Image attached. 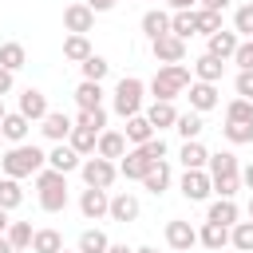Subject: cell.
Instances as JSON below:
<instances>
[{
    "mask_svg": "<svg viewBox=\"0 0 253 253\" xmlns=\"http://www.w3.org/2000/svg\"><path fill=\"white\" fill-rule=\"evenodd\" d=\"M43 166H47V154H43L36 142H16L12 150L0 154V170H4L8 178H32V174H40Z\"/></svg>",
    "mask_w": 253,
    "mask_h": 253,
    "instance_id": "obj_1",
    "label": "cell"
},
{
    "mask_svg": "<svg viewBox=\"0 0 253 253\" xmlns=\"http://www.w3.org/2000/svg\"><path fill=\"white\" fill-rule=\"evenodd\" d=\"M194 79H190V67L186 63H158V71H154V79H150V95L154 99H162V103H174L178 95H186V87H190Z\"/></svg>",
    "mask_w": 253,
    "mask_h": 253,
    "instance_id": "obj_2",
    "label": "cell"
},
{
    "mask_svg": "<svg viewBox=\"0 0 253 253\" xmlns=\"http://www.w3.org/2000/svg\"><path fill=\"white\" fill-rule=\"evenodd\" d=\"M36 194H40V210H43V213L67 210V174L43 166V170L36 174Z\"/></svg>",
    "mask_w": 253,
    "mask_h": 253,
    "instance_id": "obj_3",
    "label": "cell"
},
{
    "mask_svg": "<svg viewBox=\"0 0 253 253\" xmlns=\"http://www.w3.org/2000/svg\"><path fill=\"white\" fill-rule=\"evenodd\" d=\"M142 95H146V83H142L138 75H123V79L115 83V95H111L115 115H123V119L138 115V111H142Z\"/></svg>",
    "mask_w": 253,
    "mask_h": 253,
    "instance_id": "obj_4",
    "label": "cell"
},
{
    "mask_svg": "<svg viewBox=\"0 0 253 253\" xmlns=\"http://www.w3.org/2000/svg\"><path fill=\"white\" fill-rule=\"evenodd\" d=\"M79 174H83V182H87V186H99V190H111V182L119 178V166H115L111 158H103V154H91V158H83V166H79Z\"/></svg>",
    "mask_w": 253,
    "mask_h": 253,
    "instance_id": "obj_5",
    "label": "cell"
},
{
    "mask_svg": "<svg viewBox=\"0 0 253 253\" xmlns=\"http://www.w3.org/2000/svg\"><path fill=\"white\" fill-rule=\"evenodd\" d=\"M178 190H182L186 202H206L213 194V178H210V170H182Z\"/></svg>",
    "mask_w": 253,
    "mask_h": 253,
    "instance_id": "obj_6",
    "label": "cell"
},
{
    "mask_svg": "<svg viewBox=\"0 0 253 253\" xmlns=\"http://www.w3.org/2000/svg\"><path fill=\"white\" fill-rule=\"evenodd\" d=\"M79 213H83L87 221H103V217H111V194L99 190V186H87V190L79 194Z\"/></svg>",
    "mask_w": 253,
    "mask_h": 253,
    "instance_id": "obj_7",
    "label": "cell"
},
{
    "mask_svg": "<svg viewBox=\"0 0 253 253\" xmlns=\"http://www.w3.org/2000/svg\"><path fill=\"white\" fill-rule=\"evenodd\" d=\"M63 28H67V32H75V36H87V32L95 28V8H91L87 0L67 4V8H63Z\"/></svg>",
    "mask_w": 253,
    "mask_h": 253,
    "instance_id": "obj_8",
    "label": "cell"
},
{
    "mask_svg": "<svg viewBox=\"0 0 253 253\" xmlns=\"http://www.w3.org/2000/svg\"><path fill=\"white\" fill-rule=\"evenodd\" d=\"M186 99H190V111H198V115H206V111H213V107L221 103L217 83H202V79H194V83L186 87Z\"/></svg>",
    "mask_w": 253,
    "mask_h": 253,
    "instance_id": "obj_9",
    "label": "cell"
},
{
    "mask_svg": "<svg viewBox=\"0 0 253 253\" xmlns=\"http://www.w3.org/2000/svg\"><path fill=\"white\" fill-rule=\"evenodd\" d=\"M166 245H170L174 253H190V249L198 245V229H194L190 221L174 217V221H166Z\"/></svg>",
    "mask_w": 253,
    "mask_h": 253,
    "instance_id": "obj_10",
    "label": "cell"
},
{
    "mask_svg": "<svg viewBox=\"0 0 253 253\" xmlns=\"http://www.w3.org/2000/svg\"><path fill=\"white\" fill-rule=\"evenodd\" d=\"M150 51H154L158 63H182L186 59V40H178L174 32H166V36L150 40Z\"/></svg>",
    "mask_w": 253,
    "mask_h": 253,
    "instance_id": "obj_11",
    "label": "cell"
},
{
    "mask_svg": "<svg viewBox=\"0 0 253 253\" xmlns=\"http://www.w3.org/2000/svg\"><path fill=\"white\" fill-rule=\"evenodd\" d=\"M47 166H51V170H59V174H71V170H79V166H83V154H79L71 142H55V146L47 150Z\"/></svg>",
    "mask_w": 253,
    "mask_h": 253,
    "instance_id": "obj_12",
    "label": "cell"
},
{
    "mask_svg": "<svg viewBox=\"0 0 253 253\" xmlns=\"http://www.w3.org/2000/svg\"><path fill=\"white\" fill-rule=\"evenodd\" d=\"M150 166H154V162L146 158V150H142V146H130V150L119 158V174H123V178H130V182H142Z\"/></svg>",
    "mask_w": 253,
    "mask_h": 253,
    "instance_id": "obj_13",
    "label": "cell"
},
{
    "mask_svg": "<svg viewBox=\"0 0 253 253\" xmlns=\"http://www.w3.org/2000/svg\"><path fill=\"white\" fill-rule=\"evenodd\" d=\"M40 130H43V138H47V142H67V134L75 130V123H71L63 111H47V115H43V123H40Z\"/></svg>",
    "mask_w": 253,
    "mask_h": 253,
    "instance_id": "obj_14",
    "label": "cell"
},
{
    "mask_svg": "<svg viewBox=\"0 0 253 253\" xmlns=\"http://www.w3.org/2000/svg\"><path fill=\"white\" fill-rule=\"evenodd\" d=\"M24 119H32V123H43V115H47V95L43 91H36V87H28V91H20V107H16Z\"/></svg>",
    "mask_w": 253,
    "mask_h": 253,
    "instance_id": "obj_15",
    "label": "cell"
},
{
    "mask_svg": "<svg viewBox=\"0 0 253 253\" xmlns=\"http://www.w3.org/2000/svg\"><path fill=\"white\" fill-rule=\"evenodd\" d=\"M170 182H174L170 162H154V166L146 170V178H142V190H146V194H154V198H162V194L170 190Z\"/></svg>",
    "mask_w": 253,
    "mask_h": 253,
    "instance_id": "obj_16",
    "label": "cell"
},
{
    "mask_svg": "<svg viewBox=\"0 0 253 253\" xmlns=\"http://www.w3.org/2000/svg\"><path fill=\"white\" fill-rule=\"evenodd\" d=\"M138 213H142V206H138V198L130 194V190H123V194H115L111 198V221H138Z\"/></svg>",
    "mask_w": 253,
    "mask_h": 253,
    "instance_id": "obj_17",
    "label": "cell"
},
{
    "mask_svg": "<svg viewBox=\"0 0 253 253\" xmlns=\"http://www.w3.org/2000/svg\"><path fill=\"white\" fill-rule=\"evenodd\" d=\"M28 130H32V119H24L20 111H8L4 115V123H0V134H4V142H28Z\"/></svg>",
    "mask_w": 253,
    "mask_h": 253,
    "instance_id": "obj_18",
    "label": "cell"
},
{
    "mask_svg": "<svg viewBox=\"0 0 253 253\" xmlns=\"http://www.w3.org/2000/svg\"><path fill=\"white\" fill-rule=\"evenodd\" d=\"M221 75H225V59H217V55H198L194 59V79H202V83H221Z\"/></svg>",
    "mask_w": 253,
    "mask_h": 253,
    "instance_id": "obj_19",
    "label": "cell"
},
{
    "mask_svg": "<svg viewBox=\"0 0 253 253\" xmlns=\"http://www.w3.org/2000/svg\"><path fill=\"white\" fill-rule=\"evenodd\" d=\"M178 162H182V170H206V166H210V150H206L198 138H190V142H182Z\"/></svg>",
    "mask_w": 253,
    "mask_h": 253,
    "instance_id": "obj_20",
    "label": "cell"
},
{
    "mask_svg": "<svg viewBox=\"0 0 253 253\" xmlns=\"http://www.w3.org/2000/svg\"><path fill=\"white\" fill-rule=\"evenodd\" d=\"M237 217H241V210H237V202L233 198H217V202H210V210H206V221H217V225H237Z\"/></svg>",
    "mask_w": 253,
    "mask_h": 253,
    "instance_id": "obj_21",
    "label": "cell"
},
{
    "mask_svg": "<svg viewBox=\"0 0 253 253\" xmlns=\"http://www.w3.org/2000/svg\"><path fill=\"white\" fill-rule=\"evenodd\" d=\"M146 119H150V126L162 134V130H170V126L178 123V111H174V103H162V99H154V103L146 107Z\"/></svg>",
    "mask_w": 253,
    "mask_h": 253,
    "instance_id": "obj_22",
    "label": "cell"
},
{
    "mask_svg": "<svg viewBox=\"0 0 253 253\" xmlns=\"http://www.w3.org/2000/svg\"><path fill=\"white\" fill-rule=\"evenodd\" d=\"M198 245H206V249H213V253H221V249L229 245V225H217V221H206V225L198 229Z\"/></svg>",
    "mask_w": 253,
    "mask_h": 253,
    "instance_id": "obj_23",
    "label": "cell"
},
{
    "mask_svg": "<svg viewBox=\"0 0 253 253\" xmlns=\"http://www.w3.org/2000/svg\"><path fill=\"white\" fill-rule=\"evenodd\" d=\"M237 43H241V36L221 28V32H213V36H210V47H206V51H210V55H217V59H233Z\"/></svg>",
    "mask_w": 253,
    "mask_h": 253,
    "instance_id": "obj_24",
    "label": "cell"
},
{
    "mask_svg": "<svg viewBox=\"0 0 253 253\" xmlns=\"http://www.w3.org/2000/svg\"><path fill=\"white\" fill-rule=\"evenodd\" d=\"M95 154H103V158H111V162L123 158V154H126V134H123V130H103Z\"/></svg>",
    "mask_w": 253,
    "mask_h": 253,
    "instance_id": "obj_25",
    "label": "cell"
},
{
    "mask_svg": "<svg viewBox=\"0 0 253 253\" xmlns=\"http://www.w3.org/2000/svg\"><path fill=\"white\" fill-rule=\"evenodd\" d=\"M123 134H126V142L142 146V142H146V138H154L158 130H154V126H150V119L138 111V115H130V119H126V130H123Z\"/></svg>",
    "mask_w": 253,
    "mask_h": 253,
    "instance_id": "obj_26",
    "label": "cell"
},
{
    "mask_svg": "<svg viewBox=\"0 0 253 253\" xmlns=\"http://www.w3.org/2000/svg\"><path fill=\"white\" fill-rule=\"evenodd\" d=\"M75 103H79V111L103 107V83H95V79H83V83L75 87Z\"/></svg>",
    "mask_w": 253,
    "mask_h": 253,
    "instance_id": "obj_27",
    "label": "cell"
},
{
    "mask_svg": "<svg viewBox=\"0 0 253 253\" xmlns=\"http://www.w3.org/2000/svg\"><path fill=\"white\" fill-rule=\"evenodd\" d=\"M210 178H221V174H241V162H237V154L233 150H217V154H210Z\"/></svg>",
    "mask_w": 253,
    "mask_h": 253,
    "instance_id": "obj_28",
    "label": "cell"
},
{
    "mask_svg": "<svg viewBox=\"0 0 253 253\" xmlns=\"http://www.w3.org/2000/svg\"><path fill=\"white\" fill-rule=\"evenodd\" d=\"M170 32V16L162 12V8H150L146 16H142V36L146 40H158V36H166Z\"/></svg>",
    "mask_w": 253,
    "mask_h": 253,
    "instance_id": "obj_29",
    "label": "cell"
},
{
    "mask_svg": "<svg viewBox=\"0 0 253 253\" xmlns=\"http://www.w3.org/2000/svg\"><path fill=\"white\" fill-rule=\"evenodd\" d=\"M170 32H174L178 40H190V36H198V16H194V8H182V12H174V16H170Z\"/></svg>",
    "mask_w": 253,
    "mask_h": 253,
    "instance_id": "obj_30",
    "label": "cell"
},
{
    "mask_svg": "<svg viewBox=\"0 0 253 253\" xmlns=\"http://www.w3.org/2000/svg\"><path fill=\"white\" fill-rule=\"evenodd\" d=\"M174 130L182 134V142H190V138H202V130H206V123H202V115H198V111H186V115H178V123H174Z\"/></svg>",
    "mask_w": 253,
    "mask_h": 253,
    "instance_id": "obj_31",
    "label": "cell"
},
{
    "mask_svg": "<svg viewBox=\"0 0 253 253\" xmlns=\"http://www.w3.org/2000/svg\"><path fill=\"white\" fill-rule=\"evenodd\" d=\"M4 237L12 241V249H16V253H24V249H32V237H36V229H32V221H12Z\"/></svg>",
    "mask_w": 253,
    "mask_h": 253,
    "instance_id": "obj_32",
    "label": "cell"
},
{
    "mask_svg": "<svg viewBox=\"0 0 253 253\" xmlns=\"http://www.w3.org/2000/svg\"><path fill=\"white\" fill-rule=\"evenodd\" d=\"M24 63H28V51H24V43H16V40L0 43V67H8V71H20Z\"/></svg>",
    "mask_w": 253,
    "mask_h": 253,
    "instance_id": "obj_33",
    "label": "cell"
},
{
    "mask_svg": "<svg viewBox=\"0 0 253 253\" xmlns=\"http://www.w3.org/2000/svg\"><path fill=\"white\" fill-rule=\"evenodd\" d=\"M20 202H24L20 178H8V174H4V178H0V210H8V213H12V210H16Z\"/></svg>",
    "mask_w": 253,
    "mask_h": 253,
    "instance_id": "obj_34",
    "label": "cell"
},
{
    "mask_svg": "<svg viewBox=\"0 0 253 253\" xmlns=\"http://www.w3.org/2000/svg\"><path fill=\"white\" fill-rule=\"evenodd\" d=\"M87 55H91V40H87V36H75V32H71V36L63 40V59H71V63H83Z\"/></svg>",
    "mask_w": 253,
    "mask_h": 253,
    "instance_id": "obj_35",
    "label": "cell"
},
{
    "mask_svg": "<svg viewBox=\"0 0 253 253\" xmlns=\"http://www.w3.org/2000/svg\"><path fill=\"white\" fill-rule=\"evenodd\" d=\"M67 142H71L83 158H91V154H95V146H99V134H95V130H87V126H75V130L67 134Z\"/></svg>",
    "mask_w": 253,
    "mask_h": 253,
    "instance_id": "obj_36",
    "label": "cell"
},
{
    "mask_svg": "<svg viewBox=\"0 0 253 253\" xmlns=\"http://www.w3.org/2000/svg\"><path fill=\"white\" fill-rule=\"evenodd\" d=\"M59 249H63L59 229H36V237H32V253H59Z\"/></svg>",
    "mask_w": 253,
    "mask_h": 253,
    "instance_id": "obj_37",
    "label": "cell"
},
{
    "mask_svg": "<svg viewBox=\"0 0 253 253\" xmlns=\"http://www.w3.org/2000/svg\"><path fill=\"white\" fill-rule=\"evenodd\" d=\"M75 126H87V130L103 134V130H107V107H91V111H79V115H75Z\"/></svg>",
    "mask_w": 253,
    "mask_h": 253,
    "instance_id": "obj_38",
    "label": "cell"
},
{
    "mask_svg": "<svg viewBox=\"0 0 253 253\" xmlns=\"http://www.w3.org/2000/svg\"><path fill=\"white\" fill-rule=\"evenodd\" d=\"M225 123H253V99H229L225 103Z\"/></svg>",
    "mask_w": 253,
    "mask_h": 253,
    "instance_id": "obj_39",
    "label": "cell"
},
{
    "mask_svg": "<svg viewBox=\"0 0 253 253\" xmlns=\"http://www.w3.org/2000/svg\"><path fill=\"white\" fill-rule=\"evenodd\" d=\"M107 245H111V241H107V233H103V229H83L75 249H79V253H107Z\"/></svg>",
    "mask_w": 253,
    "mask_h": 253,
    "instance_id": "obj_40",
    "label": "cell"
},
{
    "mask_svg": "<svg viewBox=\"0 0 253 253\" xmlns=\"http://www.w3.org/2000/svg\"><path fill=\"white\" fill-rule=\"evenodd\" d=\"M229 245H233L237 253H253V221H237V225L229 229Z\"/></svg>",
    "mask_w": 253,
    "mask_h": 253,
    "instance_id": "obj_41",
    "label": "cell"
},
{
    "mask_svg": "<svg viewBox=\"0 0 253 253\" xmlns=\"http://www.w3.org/2000/svg\"><path fill=\"white\" fill-rule=\"evenodd\" d=\"M79 71H83V79H95V83H103V79H107V71H111V63H107L103 55H95V51H91V55L79 63Z\"/></svg>",
    "mask_w": 253,
    "mask_h": 253,
    "instance_id": "obj_42",
    "label": "cell"
},
{
    "mask_svg": "<svg viewBox=\"0 0 253 253\" xmlns=\"http://www.w3.org/2000/svg\"><path fill=\"white\" fill-rule=\"evenodd\" d=\"M194 16H198V36H213V32H221V12H210V8H194Z\"/></svg>",
    "mask_w": 253,
    "mask_h": 253,
    "instance_id": "obj_43",
    "label": "cell"
},
{
    "mask_svg": "<svg viewBox=\"0 0 253 253\" xmlns=\"http://www.w3.org/2000/svg\"><path fill=\"white\" fill-rule=\"evenodd\" d=\"M221 134H225L233 146H245V142H253V123H225Z\"/></svg>",
    "mask_w": 253,
    "mask_h": 253,
    "instance_id": "obj_44",
    "label": "cell"
},
{
    "mask_svg": "<svg viewBox=\"0 0 253 253\" xmlns=\"http://www.w3.org/2000/svg\"><path fill=\"white\" fill-rule=\"evenodd\" d=\"M233 32L245 36V40H253V4H241L233 12Z\"/></svg>",
    "mask_w": 253,
    "mask_h": 253,
    "instance_id": "obj_45",
    "label": "cell"
},
{
    "mask_svg": "<svg viewBox=\"0 0 253 253\" xmlns=\"http://www.w3.org/2000/svg\"><path fill=\"white\" fill-rule=\"evenodd\" d=\"M241 190V174H221V178H213V194L217 198H233Z\"/></svg>",
    "mask_w": 253,
    "mask_h": 253,
    "instance_id": "obj_46",
    "label": "cell"
},
{
    "mask_svg": "<svg viewBox=\"0 0 253 253\" xmlns=\"http://www.w3.org/2000/svg\"><path fill=\"white\" fill-rule=\"evenodd\" d=\"M233 63H237V71H253V40H241V43H237Z\"/></svg>",
    "mask_w": 253,
    "mask_h": 253,
    "instance_id": "obj_47",
    "label": "cell"
},
{
    "mask_svg": "<svg viewBox=\"0 0 253 253\" xmlns=\"http://www.w3.org/2000/svg\"><path fill=\"white\" fill-rule=\"evenodd\" d=\"M142 150H146V158H150V162H166V138H162V134L146 138V142H142Z\"/></svg>",
    "mask_w": 253,
    "mask_h": 253,
    "instance_id": "obj_48",
    "label": "cell"
},
{
    "mask_svg": "<svg viewBox=\"0 0 253 253\" xmlns=\"http://www.w3.org/2000/svg\"><path fill=\"white\" fill-rule=\"evenodd\" d=\"M233 91H237L241 99H253V71H237V79H233Z\"/></svg>",
    "mask_w": 253,
    "mask_h": 253,
    "instance_id": "obj_49",
    "label": "cell"
},
{
    "mask_svg": "<svg viewBox=\"0 0 253 253\" xmlns=\"http://www.w3.org/2000/svg\"><path fill=\"white\" fill-rule=\"evenodd\" d=\"M12 75H16V71H8V67H0V99H4L8 91H12Z\"/></svg>",
    "mask_w": 253,
    "mask_h": 253,
    "instance_id": "obj_50",
    "label": "cell"
},
{
    "mask_svg": "<svg viewBox=\"0 0 253 253\" xmlns=\"http://www.w3.org/2000/svg\"><path fill=\"white\" fill-rule=\"evenodd\" d=\"M198 8H210V12H225L229 0H198Z\"/></svg>",
    "mask_w": 253,
    "mask_h": 253,
    "instance_id": "obj_51",
    "label": "cell"
},
{
    "mask_svg": "<svg viewBox=\"0 0 253 253\" xmlns=\"http://www.w3.org/2000/svg\"><path fill=\"white\" fill-rule=\"evenodd\" d=\"M87 4H91L95 12H111V8H115V0H87Z\"/></svg>",
    "mask_w": 253,
    "mask_h": 253,
    "instance_id": "obj_52",
    "label": "cell"
},
{
    "mask_svg": "<svg viewBox=\"0 0 253 253\" xmlns=\"http://www.w3.org/2000/svg\"><path fill=\"white\" fill-rule=\"evenodd\" d=\"M241 182L253 190V162H249V166H241Z\"/></svg>",
    "mask_w": 253,
    "mask_h": 253,
    "instance_id": "obj_53",
    "label": "cell"
},
{
    "mask_svg": "<svg viewBox=\"0 0 253 253\" xmlns=\"http://www.w3.org/2000/svg\"><path fill=\"white\" fill-rule=\"evenodd\" d=\"M107 253H134V249H130V245H123V241H111V245H107Z\"/></svg>",
    "mask_w": 253,
    "mask_h": 253,
    "instance_id": "obj_54",
    "label": "cell"
},
{
    "mask_svg": "<svg viewBox=\"0 0 253 253\" xmlns=\"http://www.w3.org/2000/svg\"><path fill=\"white\" fill-rule=\"evenodd\" d=\"M166 4H170V8H174V12H182V8H194V4H198V0H166Z\"/></svg>",
    "mask_w": 253,
    "mask_h": 253,
    "instance_id": "obj_55",
    "label": "cell"
},
{
    "mask_svg": "<svg viewBox=\"0 0 253 253\" xmlns=\"http://www.w3.org/2000/svg\"><path fill=\"white\" fill-rule=\"evenodd\" d=\"M8 225H12L8 221V210H0V233H8Z\"/></svg>",
    "mask_w": 253,
    "mask_h": 253,
    "instance_id": "obj_56",
    "label": "cell"
},
{
    "mask_svg": "<svg viewBox=\"0 0 253 253\" xmlns=\"http://www.w3.org/2000/svg\"><path fill=\"white\" fill-rule=\"evenodd\" d=\"M0 253H16V249H12V241H8L4 233H0Z\"/></svg>",
    "mask_w": 253,
    "mask_h": 253,
    "instance_id": "obj_57",
    "label": "cell"
},
{
    "mask_svg": "<svg viewBox=\"0 0 253 253\" xmlns=\"http://www.w3.org/2000/svg\"><path fill=\"white\" fill-rule=\"evenodd\" d=\"M134 253H158V249H154V245H138Z\"/></svg>",
    "mask_w": 253,
    "mask_h": 253,
    "instance_id": "obj_58",
    "label": "cell"
},
{
    "mask_svg": "<svg viewBox=\"0 0 253 253\" xmlns=\"http://www.w3.org/2000/svg\"><path fill=\"white\" fill-rule=\"evenodd\" d=\"M245 213H249V221H253V198H249V206H245Z\"/></svg>",
    "mask_w": 253,
    "mask_h": 253,
    "instance_id": "obj_59",
    "label": "cell"
},
{
    "mask_svg": "<svg viewBox=\"0 0 253 253\" xmlns=\"http://www.w3.org/2000/svg\"><path fill=\"white\" fill-rule=\"evenodd\" d=\"M4 115H8V107H4V99H0V123H4Z\"/></svg>",
    "mask_w": 253,
    "mask_h": 253,
    "instance_id": "obj_60",
    "label": "cell"
},
{
    "mask_svg": "<svg viewBox=\"0 0 253 253\" xmlns=\"http://www.w3.org/2000/svg\"><path fill=\"white\" fill-rule=\"evenodd\" d=\"M0 154H4V134H0Z\"/></svg>",
    "mask_w": 253,
    "mask_h": 253,
    "instance_id": "obj_61",
    "label": "cell"
},
{
    "mask_svg": "<svg viewBox=\"0 0 253 253\" xmlns=\"http://www.w3.org/2000/svg\"><path fill=\"white\" fill-rule=\"evenodd\" d=\"M59 253H79V249H59Z\"/></svg>",
    "mask_w": 253,
    "mask_h": 253,
    "instance_id": "obj_62",
    "label": "cell"
}]
</instances>
